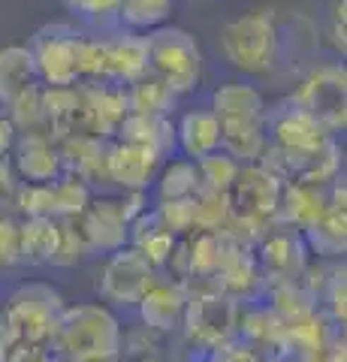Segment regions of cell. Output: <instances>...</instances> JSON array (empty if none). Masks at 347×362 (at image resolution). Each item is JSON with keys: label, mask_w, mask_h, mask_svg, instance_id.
Returning <instances> with one entry per match:
<instances>
[{"label": "cell", "mask_w": 347, "mask_h": 362, "mask_svg": "<svg viewBox=\"0 0 347 362\" xmlns=\"http://www.w3.org/2000/svg\"><path fill=\"white\" fill-rule=\"evenodd\" d=\"M211 115L220 124V151L236 163H260L269 151V97L248 78H233L211 90Z\"/></svg>", "instance_id": "1"}, {"label": "cell", "mask_w": 347, "mask_h": 362, "mask_svg": "<svg viewBox=\"0 0 347 362\" xmlns=\"http://www.w3.org/2000/svg\"><path fill=\"white\" fill-rule=\"evenodd\" d=\"M121 338L124 323L118 311L103 302H76L64 308L49 347L64 362H112L121 356Z\"/></svg>", "instance_id": "2"}, {"label": "cell", "mask_w": 347, "mask_h": 362, "mask_svg": "<svg viewBox=\"0 0 347 362\" xmlns=\"http://www.w3.org/2000/svg\"><path fill=\"white\" fill-rule=\"evenodd\" d=\"M218 49L242 78L254 85L272 82L278 73V13L257 6L230 18L218 33Z\"/></svg>", "instance_id": "3"}, {"label": "cell", "mask_w": 347, "mask_h": 362, "mask_svg": "<svg viewBox=\"0 0 347 362\" xmlns=\"http://www.w3.org/2000/svg\"><path fill=\"white\" fill-rule=\"evenodd\" d=\"M284 181L269 173L263 163H245L239 169L233 187L227 190L230 223L227 230L239 235L242 242L254 245L260 233L278 223V199H281Z\"/></svg>", "instance_id": "4"}, {"label": "cell", "mask_w": 347, "mask_h": 362, "mask_svg": "<svg viewBox=\"0 0 347 362\" xmlns=\"http://www.w3.org/2000/svg\"><path fill=\"white\" fill-rule=\"evenodd\" d=\"M64 308L66 302L58 287L46 281H25L4 296L0 329L13 338V344H49Z\"/></svg>", "instance_id": "5"}, {"label": "cell", "mask_w": 347, "mask_h": 362, "mask_svg": "<svg viewBox=\"0 0 347 362\" xmlns=\"http://www.w3.org/2000/svg\"><path fill=\"white\" fill-rule=\"evenodd\" d=\"M145 45H148L151 76H158L178 100L196 94L199 82H203V49L194 33L170 21V25L145 33Z\"/></svg>", "instance_id": "6"}, {"label": "cell", "mask_w": 347, "mask_h": 362, "mask_svg": "<svg viewBox=\"0 0 347 362\" xmlns=\"http://www.w3.org/2000/svg\"><path fill=\"white\" fill-rule=\"evenodd\" d=\"M293 103L323 124L332 136L347 127V73L344 61H317L296 78V88L287 94Z\"/></svg>", "instance_id": "7"}, {"label": "cell", "mask_w": 347, "mask_h": 362, "mask_svg": "<svg viewBox=\"0 0 347 362\" xmlns=\"http://www.w3.org/2000/svg\"><path fill=\"white\" fill-rule=\"evenodd\" d=\"M182 338L206 354L230 347L239 338V302L215 287H194L187 296Z\"/></svg>", "instance_id": "8"}, {"label": "cell", "mask_w": 347, "mask_h": 362, "mask_svg": "<svg viewBox=\"0 0 347 362\" xmlns=\"http://www.w3.org/2000/svg\"><path fill=\"white\" fill-rule=\"evenodd\" d=\"M82 28L73 21H54L30 37L28 49L37 66L40 85L70 88L82 82Z\"/></svg>", "instance_id": "9"}, {"label": "cell", "mask_w": 347, "mask_h": 362, "mask_svg": "<svg viewBox=\"0 0 347 362\" xmlns=\"http://www.w3.org/2000/svg\"><path fill=\"white\" fill-rule=\"evenodd\" d=\"M160 278V272L145 259L136 247H118L106 257H100L97 269V302L109 305L112 311L136 308L139 299L148 293V287Z\"/></svg>", "instance_id": "10"}, {"label": "cell", "mask_w": 347, "mask_h": 362, "mask_svg": "<svg viewBox=\"0 0 347 362\" xmlns=\"http://www.w3.org/2000/svg\"><path fill=\"white\" fill-rule=\"evenodd\" d=\"M97 190L76 175H61L49 185H21L16 197V211L21 218L76 221L88 209Z\"/></svg>", "instance_id": "11"}, {"label": "cell", "mask_w": 347, "mask_h": 362, "mask_svg": "<svg viewBox=\"0 0 347 362\" xmlns=\"http://www.w3.org/2000/svg\"><path fill=\"white\" fill-rule=\"evenodd\" d=\"M130 223L133 218L127 214L121 197H103V194H94L88 209L76 218L88 257H106L118 251V247H124L130 239Z\"/></svg>", "instance_id": "12"}, {"label": "cell", "mask_w": 347, "mask_h": 362, "mask_svg": "<svg viewBox=\"0 0 347 362\" xmlns=\"http://www.w3.org/2000/svg\"><path fill=\"white\" fill-rule=\"evenodd\" d=\"M130 115L127 88L115 82H79V136L115 139Z\"/></svg>", "instance_id": "13"}, {"label": "cell", "mask_w": 347, "mask_h": 362, "mask_svg": "<svg viewBox=\"0 0 347 362\" xmlns=\"http://www.w3.org/2000/svg\"><path fill=\"white\" fill-rule=\"evenodd\" d=\"M254 259L260 266L266 284L269 281H296L302 269L308 263V247L302 242L296 230H290L284 223H272L266 233H260L251 245Z\"/></svg>", "instance_id": "14"}, {"label": "cell", "mask_w": 347, "mask_h": 362, "mask_svg": "<svg viewBox=\"0 0 347 362\" xmlns=\"http://www.w3.org/2000/svg\"><path fill=\"white\" fill-rule=\"evenodd\" d=\"M16 175L25 185H49L66 175L64 157H61V142L52 133H18V139L9 154Z\"/></svg>", "instance_id": "15"}, {"label": "cell", "mask_w": 347, "mask_h": 362, "mask_svg": "<svg viewBox=\"0 0 347 362\" xmlns=\"http://www.w3.org/2000/svg\"><path fill=\"white\" fill-rule=\"evenodd\" d=\"M187 296H190V290L184 284L160 275L133 311L139 314V323L145 326V329H151L158 335H175V332H182L184 311H187Z\"/></svg>", "instance_id": "16"}, {"label": "cell", "mask_w": 347, "mask_h": 362, "mask_svg": "<svg viewBox=\"0 0 347 362\" xmlns=\"http://www.w3.org/2000/svg\"><path fill=\"white\" fill-rule=\"evenodd\" d=\"M160 163H163L160 157H154L148 148L112 139L109 154H106V185L118 187V194H127V190H145V194H151V185H154V175H158Z\"/></svg>", "instance_id": "17"}, {"label": "cell", "mask_w": 347, "mask_h": 362, "mask_svg": "<svg viewBox=\"0 0 347 362\" xmlns=\"http://www.w3.org/2000/svg\"><path fill=\"white\" fill-rule=\"evenodd\" d=\"M103 49H106L109 82L130 85V82H136L139 76L148 73V45H145V33L127 30V28L103 30Z\"/></svg>", "instance_id": "18"}, {"label": "cell", "mask_w": 347, "mask_h": 362, "mask_svg": "<svg viewBox=\"0 0 347 362\" xmlns=\"http://www.w3.org/2000/svg\"><path fill=\"white\" fill-rule=\"evenodd\" d=\"M220 151V124L211 115V109H187L175 121V154L187 160H203V157Z\"/></svg>", "instance_id": "19"}, {"label": "cell", "mask_w": 347, "mask_h": 362, "mask_svg": "<svg viewBox=\"0 0 347 362\" xmlns=\"http://www.w3.org/2000/svg\"><path fill=\"white\" fill-rule=\"evenodd\" d=\"M329 209L327 185H305V181H284L278 199V223L296 233H305L323 211Z\"/></svg>", "instance_id": "20"}, {"label": "cell", "mask_w": 347, "mask_h": 362, "mask_svg": "<svg viewBox=\"0 0 347 362\" xmlns=\"http://www.w3.org/2000/svg\"><path fill=\"white\" fill-rule=\"evenodd\" d=\"M112 139H100V136H66L61 139V157L66 175H76L94 190L106 185V154Z\"/></svg>", "instance_id": "21"}, {"label": "cell", "mask_w": 347, "mask_h": 362, "mask_svg": "<svg viewBox=\"0 0 347 362\" xmlns=\"http://www.w3.org/2000/svg\"><path fill=\"white\" fill-rule=\"evenodd\" d=\"M115 139L148 148L154 157L170 160V157H175V121L170 115H139V112H130L124 124L118 127Z\"/></svg>", "instance_id": "22"}, {"label": "cell", "mask_w": 347, "mask_h": 362, "mask_svg": "<svg viewBox=\"0 0 347 362\" xmlns=\"http://www.w3.org/2000/svg\"><path fill=\"white\" fill-rule=\"evenodd\" d=\"M40 88V76L33 66L28 42H9L0 45V109H9L18 97Z\"/></svg>", "instance_id": "23"}, {"label": "cell", "mask_w": 347, "mask_h": 362, "mask_svg": "<svg viewBox=\"0 0 347 362\" xmlns=\"http://www.w3.org/2000/svg\"><path fill=\"white\" fill-rule=\"evenodd\" d=\"M299 235L308 247V257L327 259V263H341L344 251H347V209L329 206L305 233H299Z\"/></svg>", "instance_id": "24"}, {"label": "cell", "mask_w": 347, "mask_h": 362, "mask_svg": "<svg viewBox=\"0 0 347 362\" xmlns=\"http://www.w3.org/2000/svg\"><path fill=\"white\" fill-rule=\"evenodd\" d=\"M175 242L178 239L158 221V214H154L151 209L145 211V214H139V218L130 223V239H127V245L136 247V251L145 259H148V263L158 269V272L166 266V259H170Z\"/></svg>", "instance_id": "25"}, {"label": "cell", "mask_w": 347, "mask_h": 362, "mask_svg": "<svg viewBox=\"0 0 347 362\" xmlns=\"http://www.w3.org/2000/svg\"><path fill=\"white\" fill-rule=\"evenodd\" d=\"M54 247H58V221H49V218L18 221L21 266H52Z\"/></svg>", "instance_id": "26"}, {"label": "cell", "mask_w": 347, "mask_h": 362, "mask_svg": "<svg viewBox=\"0 0 347 362\" xmlns=\"http://www.w3.org/2000/svg\"><path fill=\"white\" fill-rule=\"evenodd\" d=\"M154 202H166V199H190L199 190V175H196V160L175 154L170 160H163L158 175H154Z\"/></svg>", "instance_id": "27"}, {"label": "cell", "mask_w": 347, "mask_h": 362, "mask_svg": "<svg viewBox=\"0 0 347 362\" xmlns=\"http://www.w3.org/2000/svg\"><path fill=\"white\" fill-rule=\"evenodd\" d=\"M127 88V103H130V112H139V115H170L178 106V97L166 88L158 76L145 73L139 76L136 82L124 85Z\"/></svg>", "instance_id": "28"}, {"label": "cell", "mask_w": 347, "mask_h": 362, "mask_svg": "<svg viewBox=\"0 0 347 362\" xmlns=\"http://www.w3.org/2000/svg\"><path fill=\"white\" fill-rule=\"evenodd\" d=\"M175 0H118V28L148 33L170 25Z\"/></svg>", "instance_id": "29"}, {"label": "cell", "mask_w": 347, "mask_h": 362, "mask_svg": "<svg viewBox=\"0 0 347 362\" xmlns=\"http://www.w3.org/2000/svg\"><path fill=\"white\" fill-rule=\"evenodd\" d=\"M64 6L82 30L103 33L118 28V0H64Z\"/></svg>", "instance_id": "30"}, {"label": "cell", "mask_w": 347, "mask_h": 362, "mask_svg": "<svg viewBox=\"0 0 347 362\" xmlns=\"http://www.w3.org/2000/svg\"><path fill=\"white\" fill-rule=\"evenodd\" d=\"M242 163H236L230 154L223 151H215L196 160V175H199V190H208V194H227L236 181ZM196 190V194H199Z\"/></svg>", "instance_id": "31"}, {"label": "cell", "mask_w": 347, "mask_h": 362, "mask_svg": "<svg viewBox=\"0 0 347 362\" xmlns=\"http://www.w3.org/2000/svg\"><path fill=\"white\" fill-rule=\"evenodd\" d=\"M88 257V247L82 242V233L76 221H58V247H54L52 266L54 269H73Z\"/></svg>", "instance_id": "32"}, {"label": "cell", "mask_w": 347, "mask_h": 362, "mask_svg": "<svg viewBox=\"0 0 347 362\" xmlns=\"http://www.w3.org/2000/svg\"><path fill=\"white\" fill-rule=\"evenodd\" d=\"M151 211L158 214V221L175 235V239H184V235L194 233V197H190V199L154 202Z\"/></svg>", "instance_id": "33"}, {"label": "cell", "mask_w": 347, "mask_h": 362, "mask_svg": "<svg viewBox=\"0 0 347 362\" xmlns=\"http://www.w3.org/2000/svg\"><path fill=\"white\" fill-rule=\"evenodd\" d=\"M344 9L347 4L344 0H332V6H329V28H327V37L332 42V52H335V58H344Z\"/></svg>", "instance_id": "34"}, {"label": "cell", "mask_w": 347, "mask_h": 362, "mask_svg": "<svg viewBox=\"0 0 347 362\" xmlns=\"http://www.w3.org/2000/svg\"><path fill=\"white\" fill-rule=\"evenodd\" d=\"M16 139H18V130L13 127V121L6 118V112L0 109V157H9V154H13Z\"/></svg>", "instance_id": "35"}, {"label": "cell", "mask_w": 347, "mask_h": 362, "mask_svg": "<svg viewBox=\"0 0 347 362\" xmlns=\"http://www.w3.org/2000/svg\"><path fill=\"white\" fill-rule=\"evenodd\" d=\"M311 362H347V354H344V338L339 335V338H335V341H332L327 350H323L320 356H314Z\"/></svg>", "instance_id": "36"}, {"label": "cell", "mask_w": 347, "mask_h": 362, "mask_svg": "<svg viewBox=\"0 0 347 362\" xmlns=\"http://www.w3.org/2000/svg\"><path fill=\"white\" fill-rule=\"evenodd\" d=\"M13 338H9L4 329H0V362H9V354H13Z\"/></svg>", "instance_id": "37"}, {"label": "cell", "mask_w": 347, "mask_h": 362, "mask_svg": "<svg viewBox=\"0 0 347 362\" xmlns=\"http://www.w3.org/2000/svg\"><path fill=\"white\" fill-rule=\"evenodd\" d=\"M0 308H4V293H0Z\"/></svg>", "instance_id": "38"}, {"label": "cell", "mask_w": 347, "mask_h": 362, "mask_svg": "<svg viewBox=\"0 0 347 362\" xmlns=\"http://www.w3.org/2000/svg\"><path fill=\"white\" fill-rule=\"evenodd\" d=\"M112 362H121V359H112Z\"/></svg>", "instance_id": "39"}]
</instances>
